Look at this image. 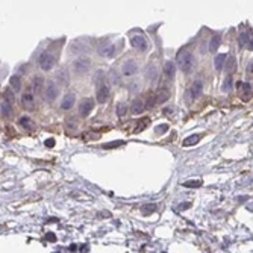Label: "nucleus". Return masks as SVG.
Returning a JSON list of instances; mask_svg holds the SVG:
<instances>
[{
	"label": "nucleus",
	"mask_w": 253,
	"mask_h": 253,
	"mask_svg": "<svg viewBox=\"0 0 253 253\" xmlns=\"http://www.w3.org/2000/svg\"><path fill=\"white\" fill-rule=\"evenodd\" d=\"M9 84H11V88L15 91H20V88H21V82H20V77L18 76H12L11 77V80H9Z\"/></svg>",
	"instance_id": "a878e982"
},
{
	"label": "nucleus",
	"mask_w": 253,
	"mask_h": 253,
	"mask_svg": "<svg viewBox=\"0 0 253 253\" xmlns=\"http://www.w3.org/2000/svg\"><path fill=\"white\" fill-rule=\"evenodd\" d=\"M200 135H191V137H188V138H185V141H183V147H190V145H194L197 144L200 141Z\"/></svg>",
	"instance_id": "5701e85b"
},
{
	"label": "nucleus",
	"mask_w": 253,
	"mask_h": 253,
	"mask_svg": "<svg viewBox=\"0 0 253 253\" xmlns=\"http://www.w3.org/2000/svg\"><path fill=\"white\" fill-rule=\"evenodd\" d=\"M168 130V124H159V126H156V133L158 135H162Z\"/></svg>",
	"instance_id": "c9c22d12"
},
{
	"label": "nucleus",
	"mask_w": 253,
	"mask_h": 253,
	"mask_svg": "<svg viewBox=\"0 0 253 253\" xmlns=\"http://www.w3.org/2000/svg\"><path fill=\"white\" fill-rule=\"evenodd\" d=\"M109 99V87L108 85H102L97 90V102L99 103H106Z\"/></svg>",
	"instance_id": "9b49d317"
},
{
	"label": "nucleus",
	"mask_w": 253,
	"mask_h": 253,
	"mask_svg": "<svg viewBox=\"0 0 253 253\" xmlns=\"http://www.w3.org/2000/svg\"><path fill=\"white\" fill-rule=\"evenodd\" d=\"M76 249H77V247H76V246H74V244H73V246H70V252H74V250H76Z\"/></svg>",
	"instance_id": "37998d69"
},
{
	"label": "nucleus",
	"mask_w": 253,
	"mask_h": 253,
	"mask_svg": "<svg viewBox=\"0 0 253 253\" xmlns=\"http://www.w3.org/2000/svg\"><path fill=\"white\" fill-rule=\"evenodd\" d=\"M109 77H111V82H114V84H120V76L117 74L115 70H111L109 73Z\"/></svg>",
	"instance_id": "72a5a7b5"
},
{
	"label": "nucleus",
	"mask_w": 253,
	"mask_h": 253,
	"mask_svg": "<svg viewBox=\"0 0 253 253\" xmlns=\"http://www.w3.org/2000/svg\"><path fill=\"white\" fill-rule=\"evenodd\" d=\"M156 102H158V99H156V96H149L147 97V102H145V108H153L155 105H156Z\"/></svg>",
	"instance_id": "7c9ffc66"
},
{
	"label": "nucleus",
	"mask_w": 253,
	"mask_h": 253,
	"mask_svg": "<svg viewBox=\"0 0 253 253\" xmlns=\"http://www.w3.org/2000/svg\"><path fill=\"white\" fill-rule=\"evenodd\" d=\"M31 124H32V123H31V118H29V117H21V118H20V126H23L24 129H29Z\"/></svg>",
	"instance_id": "473e14b6"
},
{
	"label": "nucleus",
	"mask_w": 253,
	"mask_h": 253,
	"mask_svg": "<svg viewBox=\"0 0 253 253\" xmlns=\"http://www.w3.org/2000/svg\"><path fill=\"white\" fill-rule=\"evenodd\" d=\"M178 65L182 71L185 74L193 71L194 65H196V59H194V55L188 50H182L181 53L178 55Z\"/></svg>",
	"instance_id": "f257e3e1"
},
{
	"label": "nucleus",
	"mask_w": 253,
	"mask_h": 253,
	"mask_svg": "<svg viewBox=\"0 0 253 253\" xmlns=\"http://www.w3.org/2000/svg\"><path fill=\"white\" fill-rule=\"evenodd\" d=\"M234 88V79H232V74H227V77L224 79V82H223V91H231Z\"/></svg>",
	"instance_id": "b1692460"
},
{
	"label": "nucleus",
	"mask_w": 253,
	"mask_h": 253,
	"mask_svg": "<svg viewBox=\"0 0 253 253\" xmlns=\"http://www.w3.org/2000/svg\"><path fill=\"white\" fill-rule=\"evenodd\" d=\"M164 73L168 79H174V74H176V65L171 62V61H167L165 65H164Z\"/></svg>",
	"instance_id": "ddd939ff"
},
{
	"label": "nucleus",
	"mask_w": 253,
	"mask_h": 253,
	"mask_svg": "<svg viewBox=\"0 0 253 253\" xmlns=\"http://www.w3.org/2000/svg\"><path fill=\"white\" fill-rule=\"evenodd\" d=\"M241 88H243V100H250V97H252V87H250V84H241Z\"/></svg>",
	"instance_id": "aec40b11"
},
{
	"label": "nucleus",
	"mask_w": 253,
	"mask_h": 253,
	"mask_svg": "<svg viewBox=\"0 0 253 253\" xmlns=\"http://www.w3.org/2000/svg\"><path fill=\"white\" fill-rule=\"evenodd\" d=\"M202 91H203V84H202L200 80H196V82L191 85V90H190V92H191V99H193V100L199 99L200 96H202Z\"/></svg>",
	"instance_id": "f8f14e48"
},
{
	"label": "nucleus",
	"mask_w": 253,
	"mask_h": 253,
	"mask_svg": "<svg viewBox=\"0 0 253 253\" xmlns=\"http://www.w3.org/2000/svg\"><path fill=\"white\" fill-rule=\"evenodd\" d=\"M39 67L44 71H49L55 67V56L52 53H43L39 58Z\"/></svg>",
	"instance_id": "7ed1b4c3"
},
{
	"label": "nucleus",
	"mask_w": 253,
	"mask_h": 253,
	"mask_svg": "<svg viewBox=\"0 0 253 253\" xmlns=\"http://www.w3.org/2000/svg\"><path fill=\"white\" fill-rule=\"evenodd\" d=\"M74 102H76V96H74L73 92L65 94V96H64V99H62V102H61V109H64V111L71 109L73 105H74Z\"/></svg>",
	"instance_id": "6e6552de"
},
{
	"label": "nucleus",
	"mask_w": 253,
	"mask_h": 253,
	"mask_svg": "<svg viewBox=\"0 0 253 253\" xmlns=\"http://www.w3.org/2000/svg\"><path fill=\"white\" fill-rule=\"evenodd\" d=\"M21 105H23V108H26V109H34V105H35L34 94L26 91V92L21 96Z\"/></svg>",
	"instance_id": "1a4fd4ad"
},
{
	"label": "nucleus",
	"mask_w": 253,
	"mask_h": 253,
	"mask_svg": "<svg viewBox=\"0 0 253 253\" xmlns=\"http://www.w3.org/2000/svg\"><path fill=\"white\" fill-rule=\"evenodd\" d=\"M58 80L62 84V85H67L68 82H70V76H68V71L67 70H61V71L58 73Z\"/></svg>",
	"instance_id": "4be33fe9"
},
{
	"label": "nucleus",
	"mask_w": 253,
	"mask_h": 253,
	"mask_svg": "<svg viewBox=\"0 0 253 253\" xmlns=\"http://www.w3.org/2000/svg\"><path fill=\"white\" fill-rule=\"evenodd\" d=\"M87 44H82L80 41H74L71 46H70V50H71V53H76V55H79V53H84V52H87Z\"/></svg>",
	"instance_id": "2eb2a0df"
},
{
	"label": "nucleus",
	"mask_w": 253,
	"mask_h": 253,
	"mask_svg": "<svg viewBox=\"0 0 253 253\" xmlns=\"http://www.w3.org/2000/svg\"><path fill=\"white\" fill-rule=\"evenodd\" d=\"M202 185V181H186L183 182V186H186V188H197Z\"/></svg>",
	"instance_id": "2f4dec72"
},
{
	"label": "nucleus",
	"mask_w": 253,
	"mask_h": 253,
	"mask_svg": "<svg viewBox=\"0 0 253 253\" xmlns=\"http://www.w3.org/2000/svg\"><path fill=\"white\" fill-rule=\"evenodd\" d=\"M137 71H138V67H137V64L132 59H129V61H126L123 64V74L124 76H133Z\"/></svg>",
	"instance_id": "9d476101"
},
{
	"label": "nucleus",
	"mask_w": 253,
	"mask_h": 253,
	"mask_svg": "<svg viewBox=\"0 0 253 253\" xmlns=\"http://www.w3.org/2000/svg\"><path fill=\"white\" fill-rule=\"evenodd\" d=\"M170 97V92H168V90H159V92H158V102H161V103H164L167 99Z\"/></svg>",
	"instance_id": "c85d7f7f"
},
{
	"label": "nucleus",
	"mask_w": 253,
	"mask_h": 253,
	"mask_svg": "<svg viewBox=\"0 0 253 253\" xmlns=\"http://www.w3.org/2000/svg\"><path fill=\"white\" fill-rule=\"evenodd\" d=\"M43 88H44V79L41 76H36L34 79V84H32V90H34V92L39 94V92H43Z\"/></svg>",
	"instance_id": "dca6fc26"
},
{
	"label": "nucleus",
	"mask_w": 253,
	"mask_h": 253,
	"mask_svg": "<svg viewBox=\"0 0 253 253\" xmlns=\"http://www.w3.org/2000/svg\"><path fill=\"white\" fill-rule=\"evenodd\" d=\"M155 211H156V205H155V203L144 205V206L141 208V212H143L144 215H149V214H152V212H155Z\"/></svg>",
	"instance_id": "bb28decb"
},
{
	"label": "nucleus",
	"mask_w": 253,
	"mask_h": 253,
	"mask_svg": "<svg viewBox=\"0 0 253 253\" xmlns=\"http://www.w3.org/2000/svg\"><path fill=\"white\" fill-rule=\"evenodd\" d=\"M130 44H132V47H133V49H137V50H140V52H145V50H147V47H149L147 39H145L143 35H135L133 38H132Z\"/></svg>",
	"instance_id": "20e7f679"
},
{
	"label": "nucleus",
	"mask_w": 253,
	"mask_h": 253,
	"mask_svg": "<svg viewBox=\"0 0 253 253\" xmlns=\"http://www.w3.org/2000/svg\"><path fill=\"white\" fill-rule=\"evenodd\" d=\"M3 97H5V100H8V102H14V96H12V92H11V90H6L5 92H3Z\"/></svg>",
	"instance_id": "e433bc0d"
},
{
	"label": "nucleus",
	"mask_w": 253,
	"mask_h": 253,
	"mask_svg": "<svg viewBox=\"0 0 253 253\" xmlns=\"http://www.w3.org/2000/svg\"><path fill=\"white\" fill-rule=\"evenodd\" d=\"M123 144V141H115V143H106L103 144V149H115V147H120Z\"/></svg>",
	"instance_id": "f704fd0d"
},
{
	"label": "nucleus",
	"mask_w": 253,
	"mask_h": 253,
	"mask_svg": "<svg viewBox=\"0 0 253 253\" xmlns=\"http://www.w3.org/2000/svg\"><path fill=\"white\" fill-rule=\"evenodd\" d=\"M249 41H250V35H249V32H241V35H239V46L244 47V46L249 44Z\"/></svg>",
	"instance_id": "cd10ccee"
},
{
	"label": "nucleus",
	"mask_w": 253,
	"mask_h": 253,
	"mask_svg": "<svg viewBox=\"0 0 253 253\" xmlns=\"http://www.w3.org/2000/svg\"><path fill=\"white\" fill-rule=\"evenodd\" d=\"M56 96H58V87L55 82H50L44 91V99H46V102H53Z\"/></svg>",
	"instance_id": "39448f33"
},
{
	"label": "nucleus",
	"mask_w": 253,
	"mask_h": 253,
	"mask_svg": "<svg viewBox=\"0 0 253 253\" xmlns=\"http://www.w3.org/2000/svg\"><path fill=\"white\" fill-rule=\"evenodd\" d=\"M147 77H149L150 82H156V79H158V70H156L155 65L147 67Z\"/></svg>",
	"instance_id": "412c9836"
},
{
	"label": "nucleus",
	"mask_w": 253,
	"mask_h": 253,
	"mask_svg": "<svg viewBox=\"0 0 253 253\" xmlns=\"http://www.w3.org/2000/svg\"><path fill=\"white\" fill-rule=\"evenodd\" d=\"M46 239H47V241H52V243H55V241H56V236H55V234H47V235H46Z\"/></svg>",
	"instance_id": "4c0bfd02"
},
{
	"label": "nucleus",
	"mask_w": 253,
	"mask_h": 253,
	"mask_svg": "<svg viewBox=\"0 0 253 253\" xmlns=\"http://www.w3.org/2000/svg\"><path fill=\"white\" fill-rule=\"evenodd\" d=\"M144 126H145V121H144V123H141L140 126L137 127V132H141V130H144Z\"/></svg>",
	"instance_id": "a19ab883"
},
{
	"label": "nucleus",
	"mask_w": 253,
	"mask_h": 253,
	"mask_svg": "<svg viewBox=\"0 0 253 253\" xmlns=\"http://www.w3.org/2000/svg\"><path fill=\"white\" fill-rule=\"evenodd\" d=\"M126 112H127V108H126L124 103H118V105H117V115H118V117H124Z\"/></svg>",
	"instance_id": "c756f323"
},
{
	"label": "nucleus",
	"mask_w": 253,
	"mask_h": 253,
	"mask_svg": "<svg viewBox=\"0 0 253 253\" xmlns=\"http://www.w3.org/2000/svg\"><path fill=\"white\" fill-rule=\"evenodd\" d=\"M97 52H99L100 56H103V58H112L114 53H115V47H114V44L106 43V44H102V46L99 47Z\"/></svg>",
	"instance_id": "0eeeda50"
},
{
	"label": "nucleus",
	"mask_w": 253,
	"mask_h": 253,
	"mask_svg": "<svg viewBox=\"0 0 253 253\" xmlns=\"http://www.w3.org/2000/svg\"><path fill=\"white\" fill-rule=\"evenodd\" d=\"M0 111H2V117H9L11 112H12V106H11V102L8 100H2V106H0Z\"/></svg>",
	"instance_id": "a211bd4d"
},
{
	"label": "nucleus",
	"mask_w": 253,
	"mask_h": 253,
	"mask_svg": "<svg viewBox=\"0 0 253 253\" xmlns=\"http://www.w3.org/2000/svg\"><path fill=\"white\" fill-rule=\"evenodd\" d=\"M74 127H76V121H74V120H70V121H68V129H74Z\"/></svg>",
	"instance_id": "ea45409f"
},
{
	"label": "nucleus",
	"mask_w": 253,
	"mask_h": 253,
	"mask_svg": "<svg viewBox=\"0 0 253 253\" xmlns=\"http://www.w3.org/2000/svg\"><path fill=\"white\" fill-rule=\"evenodd\" d=\"M226 61H227V55H226V53L217 55V56H215V59H214V67H215V70H221V68H224Z\"/></svg>",
	"instance_id": "4468645a"
},
{
	"label": "nucleus",
	"mask_w": 253,
	"mask_h": 253,
	"mask_svg": "<svg viewBox=\"0 0 253 253\" xmlns=\"http://www.w3.org/2000/svg\"><path fill=\"white\" fill-rule=\"evenodd\" d=\"M91 62L88 58H85V56H80V58H77L74 62H73V68H74V71L77 73V74H84V73L88 71V68H90Z\"/></svg>",
	"instance_id": "f03ea898"
},
{
	"label": "nucleus",
	"mask_w": 253,
	"mask_h": 253,
	"mask_svg": "<svg viewBox=\"0 0 253 253\" xmlns=\"http://www.w3.org/2000/svg\"><path fill=\"white\" fill-rule=\"evenodd\" d=\"M53 145H55V140H53V138L46 140V147H53Z\"/></svg>",
	"instance_id": "58836bf2"
},
{
	"label": "nucleus",
	"mask_w": 253,
	"mask_h": 253,
	"mask_svg": "<svg viewBox=\"0 0 253 253\" xmlns=\"http://www.w3.org/2000/svg\"><path fill=\"white\" fill-rule=\"evenodd\" d=\"M249 49L253 50V36H250V41H249Z\"/></svg>",
	"instance_id": "79ce46f5"
},
{
	"label": "nucleus",
	"mask_w": 253,
	"mask_h": 253,
	"mask_svg": "<svg viewBox=\"0 0 253 253\" xmlns=\"http://www.w3.org/2000/svg\"><path fill=\"white\" fill-rule=\"evenodd\" d=\"M92 106H94V102L91 99H84L82 103L79 105V114L82 117H88V114L92 111Z\"/></svg>",
	"instance_id": "423d86ee"
},
{
	"label": "nucleus",
	"mask_w": 253,
	"mask_h": 253,
	"mask_svg": "<svg viewBox=\"0 0 253 253\" xmlns=\"http://www.w3.org/2000/svg\"><path fill=\"white\" fill-rule=\"evenodd\" d=\"M211 46H209V50L211 52H215L218 47H220V44H221V35L220 34H215V35L211 38V43H209Z\"/></svg>",
	"instance_id": "6ab92c4d"
},
{
	"label": "nucleus",
	"mask_w": 253,
	"mask_h": 253,
	"mask_svg": "<svg viewBox=\"0 0 253 253\" xmlns=\"http://www.w3.org/2000/svg\"><path fill=\"white\" fill-rule=\"evenodd\" d=\"M224 67H226V71L229 73V74H232L236 70V59L235 58H229L227 59V64Z\"/></svg>",
	"instance_id": "393cba45"
},
{
	"label": "nucleus",
	"mask_w": 253,
	"mask_h": 253,
	"mask_svg": "<svg viewBox=\"0 0 253 253\" xmlns=\"http://www.w3.org/2000/svg\"><path fill=\"white\" fill-rule=\"evenodd\" d=\"M145 109V105H143V102L141 100H133V103H132V108H130V111H132V114L133 115H138V114H141L143 111Z\"/></svg>",
	"instance_id": "f3484780"
}]
</instances>
